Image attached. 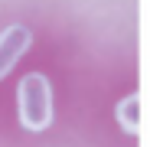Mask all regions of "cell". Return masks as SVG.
Listing matches in <instances>:
<instances>
[{
  "instance_id": "cell-1",
  "label": "cell",
  "mask_w": 150,
  "mask_h": 147,
  "mask_svg": "<svg viewBox=\"0 0 150 147\" xmlns=\"http://www.w3.org/2000/svg\"><path fill=\"white\" fill-rule=\"evenodd\" d=\"M16 105H20V124L26 131H42L52 121V85L46 75L30 72L23 75L16 88Z\"/></svg>"
},
{
  "instance_id": "cell-2",
  "label": "cell",
  "mask_w": 150,
  "mask_h": 147,
  "mask_svg": "<svg viewBox=\"0 0 150 147\" xmlns=\"http://www.w3.org/2000/svg\"><path fill=\"white\" fill-rule=\"evenodd\" d=\"M30 43H33V36H30L26 26H7L0 33V79H7L13 72V65L23 59Z\"/></svg>"
},
{
  "instance_id": "cell-3",
  "label": "cell",
  "mask_w": 150,
  "mask_h": 147,
  "mask_svg": "<svg viewBox=\"0 0 150 147\" xmlns=\"http://www.w3.org/2000/svg\"><path fill=\"white\" fill-rule=\"evenodd\" d=\"M117 121H121L124 131L144 134V128H147V98H144L140 92L121 98V102H117Z\"/></svg>"
}]
</instances>
